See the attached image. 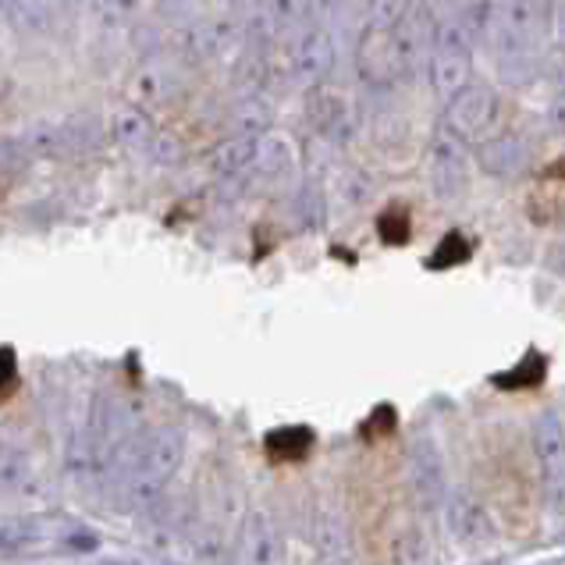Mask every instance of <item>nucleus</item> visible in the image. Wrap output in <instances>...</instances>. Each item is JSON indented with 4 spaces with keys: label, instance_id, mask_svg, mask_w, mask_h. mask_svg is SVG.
I'll list each match as a JSON object with an SVG mask.
<instances>
[{
    "label": "nucleus",
    "instance_id": "f257e3e1",
    "mask_svg": "<svg viewBox=\"0 0 565 565\" xmlns=\"http://www.w3.org/2000/svg\"><path fill=\"white\" fill-rule=\"evenodd\" d=\"M182 451H185L182 430L171 424H157L150 430H136L107 459V466L132 502H150V498L164 491V483L179 470Z\"/></svg>",
    "mask_w": 565,
    "mask_h": 565
},
{
    "label": "nucleus",
    "instance_id": "f03ea898",
    "mask_svg": "<svg viewBox=\"0 0 565 565\" xmlns=\"http://www.w3.org/2000/svg\"><path fill=\"white\" fill-rule=\"evenodd\" d=\"M505 125H509L505 100L498 96L494 86H483V83H470L466 89H459L448 100V110H445L448 132L459 136L462 142H473V147L509 132Z\"/></svg>",
    "mask_w": 565,
    "mask_h": 565
},
{
    "label": "nucleus",
    "instance_id": "7ed1b4c3",
    "mask_svg": "<svg viewBox=\"0 0 565 565\" xmlns=\"http://www.w3.org/2000/svg\"><path fill=\"white\" fill-rule=\"evenodd\" d=\"M537 477H541V502L552 512H565V419L558 413H541L530 430Z\"/></svg>",
    "mask_w": 565,
    "mask_h": 565
},
{
    "label": "nucleus",
    "instance_id": "20e7f679",
    "mask_svg": "<svg viewBox=\"0 0 565 565\" xmlns=\"http://www.w3.org/2000/svg\"><path fill=\"white\" fill-rule=\"evenodd\" d=\"M430 86L434 93L448 104L459 89L473 83V54H470V36L462 32L459 22H441L438 43L430 54Z\"/></svg>",
    "mask_w": 565,
    "mask_h": 565
},
{
    "label": "nucleus",
    "instance_id": "39448f33",
    "mask_svg": "<svg viewBox=\"0 0 565 565\" xmlns=\"http://www.w3.org/2000/svg\"><path fill=\"white\" fill-rule=\"evenodd\" d=\"M281 40L285 46H278V57L285 75L306 78L310 86L328 83V75L334 72V40L328 29H299Z\"/></svg>",
    "mask_w": 565,
    "mask_h": 565
},
{
    "label": "nucleus",
    "instance_id": "423d86ee",
    "mask_svg": "<svg viewBox=\"0 0 565 565\" xmlns=\"http://www.w3.org/2000/svg\"><path fill=\"white\" fill-rule=\"evenodd\" d=\"M306 121L324 139H349L356 132V100L334 83H317L306 96Z\"/></svg>",
    "mask_w": 565,
    "mask_h": 565
},
{
    "label": "nucleus",
    "instance_id": "0eeeda50",
    "mask_svg": "<svg viewBox=\"0 0 565 565\" xmlns=\"http://www.w3.org/2000/svg\"><path fill=\"white\" fill-rule=\"evenodd\" d=\"M356 72L363 83L374 89H387V86H395L398 78H406V64H402V54H398L395 29L370 25L363 32V40L356 46Z\"/></svg>",
    "mask_w": 565,
    "mask_h": 565
},
{
    "label": "nucleus",
    "instance_id": "6e6552de",
    "mask_svg": "<svg viewBox=\"0 0 565 565\" xmlns=\"http://www.w3.org/2000/svg\"><path fill=\"white\" fill-rule=\"evenodd\" d=\"M427 168H430V189L441 203L459 200L466 185H470V171H466L462 139L451 136L448 128H438V136L427 147Z\"/></svg>",
    "mask_w": 565,
    "mask_h": 565
},
{
    "label": "nucleus",
    "instance_id": "1a4fd4ad",
    "mask_svg": "<svg viewBox=\"0 0 565 565\" xmlns=\"http://www.w3.org/2000/svg\"><path fill=\"white\" fill-rule=\"evenodd\" d=\"M448 534L456 544L480 552L494 541V512L488 505V498H480L477 491H462L448 502Z\"/></svg>",
    "mask_w": 565,
    "mask_h": 565
},
{
    "label": "nucleus",
    "instance_id": "9d476101",
    "mask_svg": "<svg viewBox=\"0 0 565 565\" xmlns=\"http://www.w3.org/2000/svg\"><path fill=\"white\" fill-rule=\"evenodd\" d=\"M438 29H441V22L434 19V11L424 4V0H413L406 19L395 25V43H398L402 64H406V75L430 64L434 43H438Z\"/></svg>",
    "mask_w": 565,
    "mask_h": 565
},
{
    "label": "nucleus",
    "instance_id": "9b49d317",
    "mask_svg": "<svg viewBox=\"0 0 565 565\" xmlns=\"http://www.w3.org/2000/svg\"><path fill=\"white\" fill-rule=\"evenodd\" d=\"M555 19V0H505L502 29L515 46H537Z\"/></svg>",
    "mask_w": 565,
    "mask_h": 565
},
{
    "label": "nucleus",
    "instance_id": "f8f14e48",
    "mask_svg": "<svg viewBox=\"0 0 565 565\" xmlns=\"http://www.w3.org/2000/svg\"><path fill=\"white\" fill-rule=\"evenodd\" d=\"M310 14V0H260L249 19V29L260 32V40H281L288 32H299L302 19Z\"/></svg>",
    "mask_w": 565,
    "mask_h": 565
},
{
    "label": "nucleus",
    "instance_id": "ddd939ff",
    "mask_svg": "<svg viewBox=\"0 0 565 565\" xmlns=\"http://www.w3.org/2000/svg\"><path fill=\"white\" fill-rule=\"evenodd\" d=\"M477 160H480V168L488 171V174H498V179H512V174L523 171V164H526V147H523L515 132H502V136H494L488 142H480Z\"/></svg>",
    "mask_w": 565,
    "mask_h": 565
},
{
    "label": "nucleus",
    "instance_id": "4468645a",
    "mask_svg": "<svg viewBox=\"0 0 565 565\" xmlns=\"http://www.w3.org/2000/svg\"><path fill=\"white\" fill-rule=\"evenodd\" d=\"M256 142H260V136H228L214 153H210V171L221 174V179H238V174H246L253 168Z\"/></svg>",
    "mask_w": 565,
    "mask_h": 565
},
{
    "label": "nucleus",
    "instance_id": "2eb2a0df",
    "mask_svg": "<svg viewBox=\"0 0 565 565\" xmlns=\"http://www.w3.org/2000/svg\"><path fill=\"white\" fill-rule=\"evenodd\" d=\"M526 214L534 224H541V228H558V224H565V182L544 179L526 196Z\"/></svg>",
    "mask_w": 565,
    "mask_h": 565
},
{
    "label": "nucleus",
    "instance_id": "dca6fc26",
    "mask_svg": "<svg viewBox=\"0 0 565 565\" xmlns=\"http://www.w3.org/2000/svg\"><path fill=\"white\" fill-rule=\"evenodd\" d=\"M441 483H445V473H441V462L434 456V448H416L409 456V491L419 498V502H438L441 494Z\"/></svg>",
    "mask_w": 565,
    "mask_h": 565
},
{
    "label": "nucleus",
    "instance_id": "f3484780",
    "mask_svg": "<svg viewBox=\"0 0 565 565\" xmlns=\"http://www.w3.org/2000/svg\"><path fill=\"white\" fill-rule=\"evenodd\" d=\"M313 547L320 552V558H342L345 547H349V537H345V523L342 515L328 505H317L313 509Z\"/></svg>",
    "mask_w": 565,
    "mask_h": 565
},
{
    "label": "nucleus",
    "instance_id": "a211bd4d",
    "mask_svg": "<svg viewBox=\"0 0 565 565\" xmlns=\"http://www.w3.org/2000/svg\"><path fill=\"white\" fill-rule=\"evenodd\" d=\"M115 136H118V142H125L128 150H147L150 142L157 139L150 118L142 115V110H136V107L121 110V115L115 118Z\"/></svg>",
    "mask_w": 565,
    "mask_h": 565
},
{
    "label": "nucleus",
    "instance_id": "6ab92c4d",
    "mask_svg": "<svg viewBox=\"0 0 565 565\" xmlns=\"http://www.w3.org/2000/svg\"><path fill=\"white\" fill-rule=\"evenodd\" d=\"M288 160H292V147H288L285 139H278V136H260L249 171H260L264 179H274V174H281L288 168Z\"/></svg>",
    "mask_w": 565,
    "mask_h": 565
},
{
    "label": "nucleus",
    "instance_id": "aec40b11",
    "mask_svg": "<svg viewBox=\"0 0 565 565\" xmlns=\"http://www.w3.org/2000/svg\"><path fill=\"white\" fill-rule=\"evenodd\" d=\"M313 445V434L306 427H288V430H274L267 438V451L274 459H299L306 456V448Z\"/></svg>",
    "mask_w": 565,
    "mask_h": 565
},
{
    "label": "nucleus",
    "instance_id": "412c9836",
    "mask_svg": "<svg viewBox=\"0 0 565 565\" xmlns=\"http://www.w3.org/2000/svg\"><path fill=\"white\" fill-rule=\"evenodd\" d=\"M235 136H264V128L270 121V110L264 100H256V96H249V100H242L235 107Z\"/></svg>",
    "mask_w": 565,
    "mask_h": 565
},
{
    "label": "nucleus",
    "instance_id": "4be33fe9",
    "mask_svg": "<svg viewBox=\"0 0 565 565\" xmlns=\"http://www.w3.org/2000/svg\"><path fill=\"white\" fill-rule=\"evenodd\" d=\"M413 8V0H366V19L377 29H395L406 11Z\"/></svg>",
    "mask_w": 565,
    "mask_h": 565
},
{
    "label": "nucleus",
    "instance_id": "5701e85b",
    "mask_svg": "<svg viewBox=\"0 0 565 565\" xmlns=\"http://www.w3.org/2000/svg\"><path fill=\"white\" fill-rule=\"evenodd\" d=\"M377 232H381V238L387 242V246H402V242L409 238V210L406 206L384 210V214L377 217Z\"/></svg>",
    "mask_w": 565,
    "mask_h": 565
},
{
    "label": "nucleus",
    "instance_id": "b1692460",
    "mask_svg": "<svg viewBox=\"0 0 565 565\" xmlns=\"http://www.w3.org/2000/svg\"><path fill=\"white\" fill-rule=\"evenodd\" d=\"M462 260H470V242H466L462 235H445L441 238V246L434 249V256H430V267L434 270H448V267H456V264H462Z\"/></svg>",
    "mask_w": 565,
    "mask_h": 565
},
{
    "label": "nucleus",
    "instance_id": "393cba45",
    "mask_svg": "<svg viewBox=\"0 0 565 565\" xmlns=\"http://www.w3.org/2000/svg\"><path fill=\"white\" fill-rule=\"evenodd\" d=\"M93 8L104 22H125L139 8V0H93Z\"/></svg>",
    "mask_w": 565,
    "mask_h": 565
},
{
    "label": "nucleus",
    "instance_id": "a878e982",
    "mask_svg": "<svg viewBox=\"0 0 565 565\" xmlns=\"http://www.w3.org/2000/svg\"><path fill=\"white\" fill-rule=\"evenodd\" d=\"M19 377V363H14V352L11 349H0V392Z\"/></svg>",
    "mask_w": 565,
    "mask_h": 565
},
{
    "label": "nucleus",
    "instance_id": "bb28decb",
    "mask_svg": "<svg viewBox=\"0 0 565 565\" xmlns=\"http://www.w3.org/2000/svg\"><path fill=\"white\" fill-rule=\"evenodd\" d=\"M547 125H552L558 136H565V93L555 96L552 107H547Z\"/></svg>",
    "mask_w": 565,
    "mask_h": 565
},
{
    "label": "nucleus",
    "instance_id": "cd10ccee",
    "mask_svg": "<svg viewBox=\"0 0 565 565\" xmlns=\"http://www.w3.org/2000/svg\"><path fill=\"white\" fill-rule=\"evenodd\" d=\"M544 264L552 267L558 278H565V242H555V246L544 253Z\"/></svg>",
    "mask_w": 565,
    "mask_h": 565
},
{
    "label": "nucleus",
    "instance_id": "c85d7f7f",
    "mask_svg": "<svg viewBox=\"0 0 565 565\" xmlns=\"http://www.w3.org/2000/svg\"><path fill=\"white\" fill-rule=\"evenodd\" d=\"M547 179H558V182H565V157L558 160L555 168H547Z\"/></svg>",
    "mask_w": 565,
    "mask_h": 565
},
{
    "label": "nucleus",
    "instance_id": "c756f323",
    "mask_svg": "<svg viewBox=\"0 0 565 565\" xmlns=\"http://www.w3.org/2000/svg\"><path fill=\"white\" fill-rule=\"evenodd\" d=\"M64 4H83V0H64Z\"/></svg>",
    "mask_w": 565,
    "mask_h": 565
}]
</instances>
